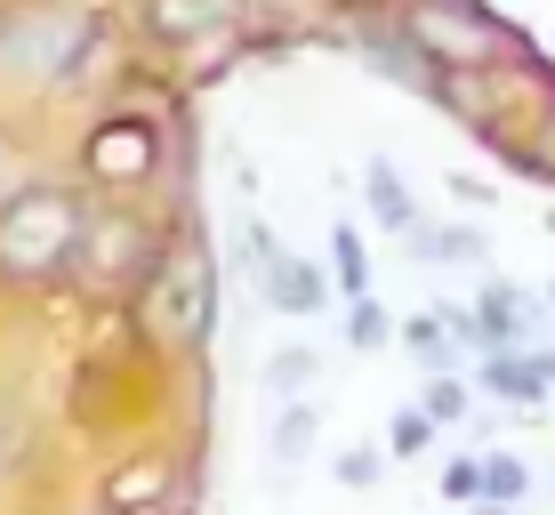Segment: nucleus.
<instances>
[{
    "mask_svg": "<svg viewBox=\"0 0 555 515\" xmlns=\"http://www.w3.org/2000/svg\"><path fill=\"white\" fill-rule=\"evenodd\" d=\"M89 209L65 185H16L0 202V282L16 291H41V282L73 274V250H81Z\"/></svg>",
    "mask_w": 555,
    "mask_h": 515,
    "instance_id": "1",
    "label": "nucleus"
},
{
    "mask_svg": "<svg viewBox=\"0 0 555 515\" xmlns=\"http://www.w3.org/2000/svg\"><path fill=\"white\" fill-rule=\"evenodd\" d=\"M89 41H98V9H81V0H49V9L0 25V65L25 73V81H65V73L89 56Z\"/></svg>",
    "mask_w": 555,
    "mask_h": 515,
    "instance_id": "2",
    "label": "nucleus"
},
{
    "mask_svg": "<svg viewBox=\"0 0 555 515\" xmlns=\"http://www.w3.org/2000/svg\"><path fill=\"white\" fill-rule=\"evenodd\" d=\"M209 314H218V274H209V258L185 242V250H169L153 266V322H162L178 347H202Z\"/></svg>",
    "mask_w": 555,
    "mask_h": 515,
    "instance_id": "3",
    "label": "nucleus"
},
{
    "mask_svg": "<svg viewBox=\"0 0 555 515\" xmlns=\"http://www.w3.org/2000/svg\"><path fill=\"white\" fill-rule=\"evenodd\" d=\"M73 274L81 282H98V291H129V282H145L153 274V234L138 218H98V226H81V250H73Z\"/></svg>",
    "mask_w": 555,
    "mask_h": 515,
    "instance_id": "4",
    "label": "nucleus"
},
{
    "mask_svg": "<svg viewBox=\"0 0 555 515\" xmlns=\"http://www.w3.org/2000/svg\"><path fill=\"white\" fill-rule=\"evenodd\" d=\"M411 41H418V56H435V65H483V56L500 49V25H491V16H467L459 0H427V9H411Z\"/></svg>",
    "mask_w": 555,
    "mask_h": 515,
    "instance_id": "5",
    "label": "nucleus"
},
{
    "mask_svg": "<svg viewBox=\"0 0 555 515\" xmlns=\"http://www.w3.org/2000/svg\"><path fill=\"white\" fill-rule=\"evenodd\" d=\"M475 347L483 355H500V347H540L547 338V298H531V291H515V282H483L475 291Z\"/></svg>",
    "mask_w": 555,
    "mask_h": 515,
    "instance_id": "6",
    "label": "nucleus"
},
{
    "mask_svg": "<svg viewBox=\"0 0 555 515\" xmlns=\"http://www.w3.org/2000/svg\"><path fill=\"white\" fill-rule=\"evenodd\" d=\"M153 162H162V138H153V121H105V129H89V145H81V169H89L98 185H113V194L145 185Z\"/></svg>",
    "mask_w": 555,
    "mask_h": 515,
    "instance_id": "7",
    "label": "nucleus"
},
{
    "mask_svg": "<svg viewBox=\"0 0 555 515\" xmlns=\"http://www.w3.org/2000/svg\"><path fill=\"white\" fill-rule=\"evenodd\" d=\"M483 395H500V403H540V395H547L540 347H500V355H483Z\"/></svg>",
    "mask_w": 555,
    "mask_h": 515,
    "instance_id": "8",
    "label": "nucleus"
},
{
    "mask_svg": "<svg viewBox=\"0 0 555 515\" xmlns=\"http://www.w3.org/2000/svg\"><path fill=\"white\" fill-rule=\"evenodd\" d=\"M395 338H403V347L427 362V371H451V355L467 347V338H459V307H427V314H403L395 322Z\"/></svg>",
    "mask_w": 555,
    "mask_h": 515,
    "instance_id": "9",
    "label": "nucleus"
},
{
    "mask_svg": "<svg viewBox=\"0 0 555 515\" xmlns=\"http://www.w3.org/2000/svg\"><path fill=\"white\" fill-rule=\"evenodd\" d=\"M258 282H266V298H274L282 314H314L322 298H331V282H322L306 258H291V250H274V258H266V274H258Z\"/></svg>",
    "mask_w": 555,
    "mask_h": 515,
    "instance_id": "10",
    "label": "nucleus"
},
{
    "mask_svg": "<svg viewBox=\"0 0 555 515\" xmlns=\"http://www.w3.org/2000/svg\"><path fill=\"white\" fill-rule=\"evenodd\" d=\"M234 0H153V33H162V41H202V33H225L234 25Z\"/></svg>",
    "mask_w": 555,
    "mask_h": 515,
    "instance_id": "11",
    "label": "nucleus"
},
{
    "mask_svg": "<svg viewBox=\"0 0 555 515\" xmlns=\"http://www.w3.org/2000/svg\"><path fill=\"white\" fill-rule=\"evenodd\" d=\"M403 242H411L418 266H483V258H491V242L475 234V226H427V218H418Z\"/></svg>",
    "mask_w": 555,
    "mask_h": 515,
    "instance_id": "12",
    "label": "nucleus"
},
{
    "mask_svg": "<svg viewBox=\"0 0 555 515\" xmlns=\"http://www.w3.org/2000/svg\"><path fill=\"white\" fill-rule=\"evenodd\" d=\"M362 194H371V218L387 226V234H411V226H418V202H411L403 169H395L387 154H371V169H362Z\"/></svg>",
    "mask_w": 555,
    "mask_h": 515,
    "instance_id": "13",
    "label": "nucleus"
},
{
    "mask_svg": "<svg viewBox=\"0 0 555 515\" xmlns=\"http://www.w3.org/2000/svg\"><path fill=\"white\" fill-rule=\"evenodd\" d=\"M362 56H378V73L403 89H435L427 56H418V41H403V33H362Z\"/></svg>",
    "mask_w": 555,
    "mask_h": 515,
    "instance_id": "14",
    "label": "nucleus"
},
{
    "mask_svg": "<svg viewBox=\"0 0 555 515\" xmlns=\"http://www.w3.org/2000/svg\"><path fill=\"white\" fill-rule=\"evenodd\" d=\"M314 435H322V411L306 403H274V467H298L306 451H314Z\"/></svg>",
    "mask_w": 555,
    "mask_h": 515,
    "instance_id": "15",
    "label": "nucleus"
},
{
    "mask_svg": "<svg viewBox=\"0 0 555 515\" xmlns=\"http://www.w3.org/2000/svg\"><path fill=\"white\" fill-rule=\"evenodd\" d=\"M314 378H322V355L314 347H274V355H266V395H274V403H298Z\"/></svg>",
    "mask_w": 555,
    "mask_h": 515,
    "instance_id": "16",
    "label": "nucleus"
},
{
    "mask_svg": "<svg viewBox=\"0 0 555 515\" xmlns=\"http://www.w3.org/2000/svg\"><path fill=\"white\" fill-rule=\"evenodd\" d=\"M418 411H427L435 427H459V419H467V378L427 371V387H418Z\"/></svg>",
    "mask_w": 555,
    "mask_h": 515,
    "instance_id": "17",
    "label": "nucleus"
},
{
    "mask_svg": "<svg viewBox=\"0 0 555 515\" xmlns=\"http://www.w3.org/2000/svg\"><path fill=\"white\" fill-rule=\"evenodd\" d=\"M387 338H395V314L378 307L371 291H354V307H347V347L371 355V347H387Z\"/></svg>",
    "mask_w": 555,
    "mask_h": 515,
    "instance_id": "18",
    "label": "nucleus"
},
{
    "mask_svg": "<svg viewBox=\"0 0 555 515\" xmlns=\"http://www.w3.org/2000/svg\"><path fill=\"white\" fill-rule=\"evenodd\" d=\"M531 491V467L515 460V451H483V500H500V507H515Z\"/></svg>",
    "mask_w": 555,
    "mask_h": 515,
    "instance_id": "19",
    "label": "nucleus"
},
{
    "mask_svg": "<svg viewBox=\"0 0 555 515\" xmlns=\"http://www.w3.org/2000/svg\"><path fill=\"white\" fill-rule=\"evenodd\" d=\"M427 443H435V419L418 411V403H411V411H395V427H387V451H395V460H418Z\"/></svg>",
    "mask_w": 555,
    "mask_h": 515,
    "instance_id": "20",
    "label": "nucleus"
},
{
    "mask_svg": "<svg viewBox=\"0 0 555 515\" xmlns=\"http://www.w3.org/2000/svg\"><path fill=\"white\" fill-rule=\"evenodd\" d=\"M331 475H338V484H347V491H371L378 475H387V451L354 443V451H338V460H331Z\"/></svg>",
    "mask_w": 555,
    "mask_h": 515,
    "instance_id": "21",
    "label": "nucleus"
},
{
    "mask_svg": "<svg viewBox=\"0 0 555 515\" xmlns=\"http://www.w3.org/2000/svg\"><path fill=\"white\" fill-rule=\"evenodd\" d=\"M331 258H338V291H362V234H354V226H338V234H331Z\"/></svg>",
    "mask_w": 555,
    "mask_h": 515,
    "instance_id": "22",
    "label": "nucleus"
},
{
    "mask_svg": "<svg viewBox=\"0 0 555 515\" xmlns=\"http://www.w3.org/2000/svg\"><path fill=\"white\" fill-rule=\"evenodd\" d=\"M443 491H451V500H483V460H451L443 467Z\"/></svg>",
    "mask_w": 555,
    "mask_h": 515,
    "instance_id": "23",
    "label": "nucleus"
},
{
    "mask_svg": "<svg viewBox=\"0 0 555 515\" xmlns=\"http://www.w3.org/2000/svg\"><path fill=\"white\" fill-rule=\"evenodd\" d=\"M105 515H178V507H162V500H153V507H105Z\"/></svg>",
    "mask_w": 555,
    "mask_h": 515,
    "instance_id": "24",
    "label": "nucleus"
},
{
    "mask_svg": "<svg viewBox=\"0 0 555 515\" xmlns=\"http://www.w3.org/2000/svg\"><path fill=\"white\" fill-rule=\"evenodd\" d=\"M540 362H547V387H555V355H547V347H540Z\"/></svg>",
    "mask_w": 555,
    "mask_h": 515,
    "instance_id": "25",
    "label": "nucleus"
},
{
    "mask_svg": "<svg viewBox=\"0 0 555 515\" xmlns=\"http://www.w3.org/2000/svg\"><path fill=\"white\" fill-rule=\"evenodd\" d=\"M547 307H555V291H547Z\"/></svg>",
    "mask_w": 555,
    "mask_h": 515,
    "instance_id": "26",
    "label": "nucleus"
}]
</instances>
